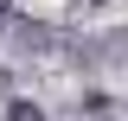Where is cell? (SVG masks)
<instances>
[{
  "label": "cell",
  "instance_id": "7a4b0ae2",
  "mask_svg": "<svg viewBox=\"0 0 128 121\" xmlns=\"http://www.w3.org/2000/svg\"><path fill=\"white\" fill-rule=\"evenodd\" d=\"M0 26H6V13H0Z\"/></svg>",
  "mask_w": 128,
  "mask_h": 121
},
{
  "label": "cell",
  "instance_id": "6da1fadb",
  "mask_svg": "<svg viewBox=\"0 0 128 121\" xmlns=\"http://www.w3.org/2000/svg\"><path fill=\"white\" fill-rule=\"evenodd\" d=\"M6 115H13V121H45V108H32V102H13Z\"/></svg>",
  "mask_w": 128,
  "mask_h": 121
}]
</instances>
